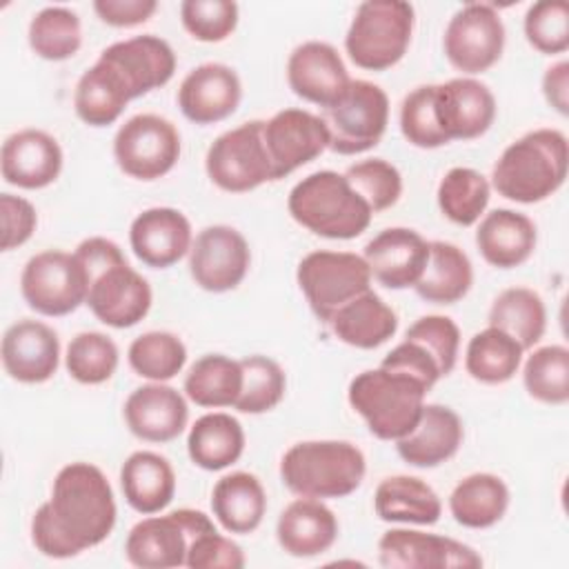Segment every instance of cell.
I'll list each match as a JSON object with an SVG mask.
<instances>
[{
	"mask_svg": "<svg viewBox=\"0 0 569 569\" xmlns=\"http://www.w3.org/2000/svg\"><path fill=\"white\" fill-rule=\"evenodd\" d=\"M262 140L273 180L287 178L329 149V131L322 116L307 109H282L262 120Z\"/></svg>",
	"mask_w": 569,
	"mask_h": 569,
	"instance_id": "obj_16",
	"label": "cell"
},
{
	"mask_svg": "<svg viewBox=\"0 0 569 569\" xmlns=\"http://www.w3.org/2000/svg\"><path fill=\"white\" fill-rule=\"evenodd\" d=\"M505 38V22L493 4L467 2L449 18L442 49L449 64L471 78L502 58Z\"/></svg>",
	"mask_w": 569,
	"mask_h": 569,
	"instance_id": "obj_14",
	"label": "cell"
},
{
	"mask_svg": "<svg viewBox=\"0 0 569 569\" xmlns=\"http://www.w3.org/2000/svg\"><path fill=\"white\" fill-rule=\"evenodd\" d=\"M98 58L122 76L133 100L164 87L176 73V51L167 40L153 33L113 42L104 47Z\"/></svg>",
	"mask_w": 569,
	"mask_h": 569,
	"instance_id": "obj_22",
	"label": "cell"
},
{
	"mask_svg": "<svg viewBox=\"0 0 569 569\" xmlns=\"http://www.w3.org/2000/svg\"><path fill=\"white\" fill-rule=\"evenodd\" d=\"M329 131V149L356 156L373 149L389 124V96L369 80H351L345 96L322 109Z\"/></svg>",
	"mask_w": 569,
	"mask_h": 569,
	"instance_id": "obj_10",
	"label": "cell"
},
{
	"mask_svg": "<svg viewBox=\"0 0 569 569\" xmlns=\"http://www.w3.org/2000/svg\"><path fill=\"white\" fill-rule=\"evenodd\" d=\"M118 362V345L100 331H82L73 336L64 353V367L80 385H102L111 380Z\"/></svg>",
	"mask_w": 569,
	"mask_h": 569,
	"instance_id": "obj_46",
	"label": "cell"
},
{
	"mask_svg": "<svg viewBox=\"0 0 569 569\" xmlns=\"http://www.w3.org/2000/svg\"><path fill=\"white\" fill-rule=\"evenodd\" d=\"M244 553L238 542L218 533V529H207L196 536L187 551L184 567L189 569H242Z\"/></svg>",
	"mask_w": 569,
	"mask_h": 569,
	"instance_id": "obj_52",
	"label": "cell"
},
{
	"mask_svg": "<svg viewBox=\"0 0 569 569\" xmlns=\"http://www.w3.org/2000/svg\"><path fill=\"white\" fill-rule=\"evenodd\" d=\"M120 487L127 505L142 513H160L176 496V471L156 451H133L120 467Z\"/></svg>",
	"mask_w": 569,
	"mask_h": 569,
	"instance_id": "obj_30",
	"label": "cell"
},
{
	"mask_svg": "<svg viewBox=\"0 0 569 569\" xmlns=\"http://www.w3.org/2000/svg\"><path fill=\"white\" fill-rule=\"evenodd\" d=\"M122 416L136 438L162 445L176 440L184 431L189 407L178 389L164 382H149L129 393Z\"/></svg>",
	"mask_w": 569,
	"mask_h": 569,
	"instance_id": "obj_26",
	"label": "cell"
},
{
	"mask_svg": "<svg viewBox=\"0 0 569 569\" xmlns=\"http://www.w3.org/2000/svg\"><path fill=\"white\" fill-rule=\"evenodd\" d=\"M538 231L529 216L513 209H493L480 218L476 247L485 262L498 269L525 264L536 251Z\"/></svg>",
	"mask_w": 569,
	"mask_h": 569,
	"instance_id": "obj_29",
	"label": "cell"
},
{
	"mask_svg": "<svg viewBox=\"0 0 569 569\" xmlns=\"http://www.w3.org/2000/svg\"><path fill=\"white\" fill-rule=\"evenodd\" d=\"M462 438V420L451 407L425 405L416 427L396 440V449L407 465L433 469L458 453Z\"/></svg>",
	"mask_w": 569,
	"mask_h": 569,
	"instance_id": "obj_27",
	"label": "cell"
},
{
	"mask_svg": "<svg viewBox=\"0 0 569 569\" xmlns=\"http://www.w3.org/2000/svg\"><path fill=\"white\" fill-rule=\"evenodd\" d=\"M296 280L313 316L329 325L340 307L371 289L373 278L362 256L318 249L298 262Z\"/></svg>",
	"mask_w": 569,
	"mask_h": 569,
	"instance_id": "obj_8",
	"label": "cell"
},
{
	"mask_svg": "<svg viewBox=\"0 0 569 569\" xmlns=\"http://www.w3.org/2000/svg\"><path fill=\"white\" fill-rule=\"evenodd\" d=\"M238 4L231 0H184L180 22L184 31L200 42H222L238 27Z\"/></svg>",
	"mask_w": 569,
	"mask_h": 569,
	"instance_id": "obj_50",
	"label": "cell"
},
{
	"mask_svg": "<svg viewBox=\"0 0 569 569\" xmlns=\"http://www.w3.org/2000/svg\"><path fill=\"white\" fill-rule=\"evenodd\" d=\"M436 198L447 220L460 227H471L487 211L491 184L471 167H453L442 176Z\"/></svg>",
	"mask_w": 569,
	"mask_h": 569,
	"instance_id": "obj_41",
	"label": "cell"
},
{
	"mask_svg": "<svg viewBox=\"0 0 569 569\" xmlns=\"http://www.w3.org/2000/svg\"><path fill=\"white\" fill-rule=\"evenodd\" d=\"M62 149L42 129H20L2 142L0 171L7 184L36 191L53 184L62 171Z\"/></svg>",
	"mask_w": 569,
	"mask_h": 569,
	"instance_id": "obj_23",
	"label": "cell"
},
{
	"mask_svg": "<svg viewBox=\"0 0 569 569\" xmlns=\"http://www.w3.org/2000/svg\"><path fill=\"white\" fill-rule=\"evenodd\" d=\"M0 356L9 378L22 385H42L60 367V340L49 325L24 318L4 331Z\"/></svg>",
	"mask_w": 569,
	"mask_h": 569,
	"instance_id": "obj_21",
	"label": "cell"
},
{
	"mask_svg": "<svg viewBox=\"0 0 569 569\" xmlns=\"http://www.w3.org/2000/svg\"><path fill=\"white\" fill-rule=\"evenodd\" d=\"M400 131L405 140L418 149H438L449 144L438 120L433 84H420L405 96L400 104Z\"/></svg>",
	"mask_w": 569,
	"mask_h": 569,
	"instance_id": "obj_48",
	"label": "cell"
},
{
	"mask_svg": "<svg viewBox=\"0 0 569 569\" xmlns=\"http://www.w3.org/2000/svg\"><path fill=\"white\" fill-rule=\"evenodd\" d=\"M378 560L387 569H478L480 553L453 538L418 529H389L378 540Z\"/></svg>",
	"mask_w": 569,
	"mask_h": 569,
	"instance_id": "obj_17",
	"label": "cell"
},
{
	"mask_svg": "<svg viewBox=\"0 0 569 569\" xmlns=\"http://www.w3.org/2000/svg\"><path fill=\"white\" fill-rule=\"evenodd\" d=\"M129 244L142 264L151 269L173 267L193 244L191 222L173 207L144 209L129 227Z\"/></svg>",
	"mask_w": 569,
	"mask_h": 569,
	"instance_id": "obj_24",
	"label": "cell"
},
{
	"mask_svg": "<svg viewBox=\"0 0 569 569\" xmlns=\"http://www.w3.org/2000/svg\"><path fill=\"white\" fill-rule=\"evenodd\" d=\"M211 511L229 533H251L267 513V493L258 476L231 471L222 476L211 491Z\"/></svg>",
	"mask_w": 569,
	"mask_h": 569,
	"instance_id": "obj_31",
	"label": "cell"
},
{
	"mask_svg": "<svg viewBox=\"0 0 569 569\" xmlns=\"http://www.w3.org/2000/svg\"><path fill=\"white\" fill-rule=\"evenodd\" d=\"M509 487L496 473L478 471L462 478L449 493L453 520L467 529H489L498 525L509 509Z\"/></svg>",
	"mask_w": 569,
	"mask_h": 569,
	"instance_id": "obj_36",
	"label": "cell"
},
{
	"mask_svg": "<svg viewBox=\"0 0 569 569\" xmlns=\"http://www.w3.org/2000/svg\"><path fill=\"white\" fill-rule=\"evenodd\" d=\"M433 96L438 120L449 142L480 138L496 120V98L476 78L462 76L433 84Z\"/></svg>",
	"mask_w": 569,
	"mask_h": 569,
	"instance_id": "obj_20",
	"label": "cell"
},
{
	"mask_svg": "<svg viewBox=\"0 0 569 569\" xmlns=\"http://www.w3.org/2000/svg\"><path fill=\"white\" fill-rule=\"evenodd\" d=\"M244 451V429L231 413L211 411L200 416L187 436L191 462L204 471H222L240 460Z\"/></svg>",
	"mask_w": 569,
	"mask_h": 569,
	"instance_id": "obj_35",
	"label": "cell"
},
{
	"mask_svg": "<svg viewBox=\"0 0 569 569\" xmlns=\"http://www.w3.org/2000/svg\"><path fill=\"white\" fill-rule=\"evenodd\" d=\"M0 222H2L0 247H2V251H11L31 240V236L38 227V213H36V207L27 198L13 196V193H2L0 196Z\"/></svg>",
	"mask_w": 569,
	"mask_h": 569,
	"instance_id": "obj_53",
	"label": "cell"
},
{
	"mask_svg": "<svg viewBox=\"0 0 569 569\" xmlns=\"http://www.w3.org/2000/svg\"><path fill=\"white\" fill-rule=\"evenodd\" d=\"M338 518L318 498H296L278 516L276 538L293 558H316L338 540Z\"/></svg>",
	"mask_w": 569,
	"mask_h": 569,
	"instance_id": "obj_28",
	"label": "cell"
},
{
	"mask_svg": "<svg viewBox=\"0 0 569 569\" xmlns=\"http://www.w3.org/2000/svg\"><path fill=\"white\" fill-rule=\"evenodd\" d=\"M569 142L558 129H533L513 140L491 169V187L498 196L536 204L553 196L567 180Z\"/></svg>",
	"mask_w": 569,
	"mask_h": 569,
	"instance_id": "obj_3",
	"label": "cell"
},
{
	"mask_svg": "<svg viewBox=\"0 0 569 569\" xmlns=\"http://www.w3.org/2000/svg\"><path fill=\"white\" fill-rule=\"evenodd\" d=\"M365 453L349 440H305L280 460L284 487L305 498L333 500L351 496L365 480Z\"/></svg>",
	"mask_w": 569,
	"mask_h": 569,
	"instance_id": "obj_5",
	"label": "cell"
},
{
	"mask_svg": "<svg viewBox=\"0 0 569 569\" xmlns=\"http://www.w3.org/2000/svg\"><path fill=\"white\" fill-rule=\"evenodd\" d=\"M522 31L538 53H565L569 49V4L565 0L533 2L525 13Z\"/></svg>",
	"mask_w": 569,
	"mask_h": 569,
	"instance_id": "obj_49",
	"label": "cell"
},
{
	"mask_svg": "<svg viewBox=\"0 0 569 569\" xmlns=\"http://www.w3.org/2000/svg\"><path fill=\"white\" fill-rule=\"evenodd\" d=\"M525 349L505 331L487 327L471 336L465 349L467 373L482 385L509 382L520 365Z\"/></svg>",
	"mask_w": 569,
	"mask_h": 569,
	"instance_id": "obj_40",
	"label": "cell"
},
{
	"mask_svg": "<svg viewBox=\"0 0 569 569\" xmlns=\"http://www.w3.org/2000/svg\"><path fill=\"white\" fill-rule=\"evenodd\" d=\"M184 396L204 409L233 407L242 389V367L224 353L198 358L184 376Z\"/></svg>",
	"mask_w": 569,
	"mask_h": 569,
	"instance_id": "obj_39",
	"label": "cell"
},
{
	"mask_svg": "<svg viewBox=\"0 0 569 569\" xmlns=\"http://www.w3.org/2000/svg\"><path fill=\"white\" fill-rule=\"evenodd\" d=\"M380 367L391 369V371H402L411 378H416L418 382H422L429 391L431 387L442 378L436 360L416 342L411 340H402L400 345H396L380 362Z\"/></svg>",
	"mask_w": 569,
	"mask_h": 569,
	"instance_id": "obj_54",
	"label": "cell"
},
{
	"mask_svg": "<svg viewBox=\"0 0 569 569\" xmlns=\"http://www.w3.org/2000/svg\"><path fill=\"white\" fill-rule=\"evenodd\" d=\"M87 273L76 258L60 249L31 256L20 273V293L29 309L47 318L73 313L87 302Z\"/></svg>",
	"mask_w": 569,
	"mask_h": 569,
	"instance_id": "obj_11",
	"label": "cell"
},
{
	"mask_svg": "<svg viewBox=\"0 0 569 569\" xmlns=\"http://www.w3.org/2000/svg\"><path fill=\"white\" fill-rule=\"evenodd\" d=\"M89 291L87 302L91 313L107 327L129 329L138 325L151 309L153 293L149 282L127 262L122 249L102 236L82 240L76 247Z\"/></svg>",
	"mask_w": 569,
	"mask_h": 569,
	"instance_id": "obj_2",
	"label": "cell"
},
{
	"mask_svg": "<svg viewBox=\"0 0 569 569\" xmlns=\"http://www.w3.org/2000/svg\"><path fill=\"white\" fill-rule=\"evenodd\" d=\"M427 393L429 389L416 378L378 367L360 371L349 382L347 398L376 438L396 442L416 427Z\"/></svg>",
	"mask_w": 569,
	"mask_h": 569,
	"instance_id": "obj_6",
	"label": "cell"
},
{
	"mask_svg": "<svg viewBox=\"0 0 569 569\" xmlns=\"http://www.w3.org/2000/svg\"><path fill=\"white\" fill-rule=\"evenodd\" d=\"M489 327L511 336L525 351L533 349L547 329V309L529 287L502 289L489 307Z\"/></svg>",
	"mask_w": 569,
	"mask_h": 569,
	"instance_id": "obj_38",
	"label": "cell"
},
{
	"mask_svg": "<svg viewBox=\"0 0 569 569\" xmlns=\"http://www.w3.org/2000/svg\"><path fill=\"white\" fill-rule=\"evenodd\" d=\"M376 516L385 522L436 525L442 516L440 496L416 476H389L373 493Z\"/></svg>",
	"mask_w": 569,
	"mask_h": 569,
	"instance_id": "obj_34",
	"label": "cell"
},
{
	"mask_svg": "<svg viewBox=\"0 0 569 569\" xmlns=\"http://www.w3.org/2000/svg\"><path fill=\"white\" fill-rule=\"evenodd\" d=\"M158 9L156 0H96L93 11L96 16L118 29H129L144 24Z\"/></svg>",
	"mask_w": 569,
	"mask_h": 569,
	"instance_id": "obj_55",
	"label": "cell"
},
{
	"mask_svg": "<svg viewBox=\"0 0 569 569\" xmlns=\"http://www.w3.org/2000/svg\"><path fill=\"white\" fill-rule=\"evenodd\" d=\"M131 100L133 98L122 76L102 58H98L78 78L73 91L76 116L89 127L113 124Z\"/></svg>",
	"mask_w": 569,
	"mask_h": 569,
	"instance_id": "obj_33",
	"label": "cell"
},
{
	"mask_svg": "<svg viewBox=\"0 0 569 569\" xmlns=\"http://www.w3.org/2000/svg\"><path fill=\"white\" fill-rule=\"evenodd\" d=\"M405 338L420 345L436 360L442 378L453 371L460 351V329L449 316H422L407 329Z\"/></svg>",
	"mask_w": 569,
	"mask_h": 569,
	"instance_id": "obj_51",
	"label": "cell"
},
{
	"mask_svg": "<svg viewBox=\"0 0 569 569\" xmlns=\"http://www.w3.org/2000/svg\"><path fill=\"white\" fill-rule=\"evenodd\" d=\"M542 96L560 116L569 113V62L558 60L542 76Z\"/></svg>",
	"mask_w": 569,
	"mask_h": 569,
	"instance_id": "obj_56",
	"label": "cell"
},
{
	"mask_svg": "<svg viewBox=\"0 0 569 569\" xmlns=\"http://www.w3.org/2000/svg\"><path fill=\"white\" fill-rule=\"evenodd\" d=\"M180 151L176 124L158 113H138L113 136L116 164L124 176L142 182L167 176L180 160Z\"/></svg>",
	"mask_w": 569,
	"mask_h": 569,
	"instance_id": "obj_12",
	"label": "cell"
},
{
	"mask_svg": "<svg viewBox=\"0 0 569 569\" xmlns=\"http://www.w3.org/2000/svg\"><path fill=\"white\" fill-rule=\"evenodd\" d=\"M242 389L233 405L240 413H267L276 409L287 391V376L282 367L267 356H247L240 360Z\"/></svg>",
	"mask_w": 569,
	"mask_h": 569,
	"instance_id": "obj_45",
	"label": "cell"
},
{
	"mask_svg": "<svg viewBox=\"0 0 569 569\" xmlns=\"http://www.w3.org/2000/svg\"><path fill=\"white\" fill-rule=\"evenodd\" d=\"M27 40L31 51L42 60H69L82 44L80 18L69 7H44L31 18Z\"/></svg>",
	"mask_w": 569,
	"mask_h": 569,
	"instance_id": "obj_42",
	"label": "cell"
},
{
	"mask_svg": "<svg viewBox=\"0 0 569 569\" xmlns=\"http://www.w3.org/2000/svg\"><path fill=\"white\" fill-rule=\"evenodd\" d=\"M413 24L416 9L405 0L360 2L345 36V51L365 71H387L405 58Z\"/></svg>",
	"mask_w": 569,
	"mask_h": 569,
	"instance_id": "obj_7",
	"label": "cell"
},
{
	"mask_svg": "<svg viewBox=\"0 0 569 569\" xmlns=\"http://www.w3.org/2000/svg\"><path fill=\"white\" fill-rule=\"evenodd\" d=\"M345 178L373 213L393 207L402 196V176L385 158L360 160L345 171Z\"/></svg>",
	"mask_w": 569,
	"mask_h": 569,
	"instance_id": "obj_47",
	"label": "cell"
},
{
	"mask_svg": "<svg viewBox=\"0 0 569 569\" xmlns=\"http://www.w3.org/2000/svg\"><path fill=\"white\" fill-rule=\"evenodd\" d=\"M242 82L229 64L204 62L191 69L178 87V107L193 124H216L236 113Z\"/></svg>",
	"mask_w": 569,
	"mask_h": 569,
	"instance_id": "obj_19",
	"label": "cell"
},
{
	"mask_svg": "<svg viewBox=\"0 0 569 569\" xmlns=\"http://www.w3.org/2000/svg\"><path fill=\"white\" fill-rule=\"evenodd\" d=\"M333 336L356 349H376L398 331L396 311L371 289L349 300L329 320Z\"/></svg>",
	"mask_w": 569,
	"mask_h": 569,
	"instance_id": "obj_32",
	"label": "cell"
},
{
	"mask_svg": "<svg viewBox=\"0 0 569 569\" xmlns=\"http://www.w3.org/2000/svg\"><path fill=\"white\" fill-rule=\"evenodd\" d=\"M251 264L247 238L229 224H209L193 238L189 249V273L209 293L236 289Z\"/></svg>",
	"mask_w": 569,
	"mask_h": 569,
	"instance_id": "obj_15",
	"label": "cell"
},
{
	"mask_svg": "<svg viewBox=\"0 0 569 569\" xmlns=\"http://www.w3.org/2000/svg\"><path fill=\"white\" fill-rule=\"evenodd\" d=\"M287 82L298 98L327 109L345 96L351 78L333 44L307 40L289 53Z\"/></svg>",
	"mask_w": 569,
	"mask_h": 569,
	"instance_id": "obj_18",
	"label": "cell"
},
{
	"mask_svg": "<svg viewBox=\"0 0 569 569\" xmlns=\"http://www.w3.org/2000/svg\"><path fill=\"white\" fill-rule=\"evenodd\" d=\"M289 216L329 240H351L362 236L373 218L369 204L353 191L345 173L322 169L293 184L287 198Z\"/></svg>",
	"mask_w": 569,
	"mask_h": 569,
	"instance_id": "obj_4",
	"label": "cell"
},
{
	"mask_svg": "<svg viewBox=\"0 0 569 569\" xmlns=\"http://www.w3.org/2000/svg\"><path fill=\"white\" fill-rule=\"evenodd\" d=\"M471 284L473 267L469 256L458 244L431 240L425 271L413 287L416 293L425 302L453 305L469 293Z\"/></svg>",
	"mask_w": 569,
	"mask_h": 569,
	"instance_id": "obj_37",
	"label": "cell"
},
{
	"mask_svg": "<svg viewBox=\"0 0 569 569\" xmlns=\"http://www.w3.org/2000/svg\"><path fill=\"white\" fill-rule=\"evenodd\" d=\"M522 385L538 402L565 405L569 400V349L565 345L533 349L522 365Z\"/></svg>",
	"mask_w": 569,
	"mask_h": 569,
	"instance_id": "obj_44",
	"label": "cell"
},
{
	"mask_svg": "<svg viewBox=\"0 0 569 569\" xmlns=\"http://www.w3.org/2000/svg\"><path fill=\"white\" fill-rule=\"evenodd\" d=\"M213 527V520L198 509L182 507L162 516L151 513L129 529L124 556L140 569L184 567L191 540Z\"/></svg>",
	"mask_w": 569,
	"mask_h": 569,
	"instance_id": "obj_9",
	"label": "cell"
},
{
	"mask_svg": "<svg viewBox=\"0 0 569 569\" xmlns=\"http://www.w3.org/2000/svg\"><path fill=\"white\" fill-rule=\"evenodd\" d=\"M204 169L209 180L227 193H247L273 180L262 120H249L220 133L207 149Z\"/></svg>",
	"mask_w": 569,
	"mask_h": 569,
	"instance_id": "obj_13",
	"label": "cell"
},
{
	"mask_svg": "<svg viewBox=\"0 0 569 569\" xmlns=\"http://www.w3.org/2000/svg\"><path fill=\"white\" fill-rule=\"evenodd\" d=\"M116 516L113 489L102 469L69 462L56 473L51 498L31 518V542L42 556L67 560L104 542Z\"/></svg>",
	"mask_w": 569,
	"mask_h": 569,
	"instance_id": "obj_1",
	"label": "cell"
},
{
	"mask_svg": "<svg viewBox=\"0 0 569 569\" xmlns=\"http://www.w3.org/2000/svg\"><path fill=\"white\" fill-rule=\"evenodd\" d=\"M129 367L149 382H167L176 378L187 362L184 342L171 331H147L127 349Z\"/></svg>",
	"mask_w": 569,
	"mask_h": 569,
	"instance_id": "obj_43",
	"label": "cell"
},
{
	"mask_svg": "<svg viewBox=\"0 0 569 569\" xmlns=\"http://www.w3.org/2000/svg\"><path fill=\"white\" fill-rule=\"evenodd\" d=\"M362 258L382 287L413 289L425 271L429 242L413 229L389 227L365 244Z\"/></svg>",
	"mask_w": 569,
	"mask_h": 569,
	"instance_id": "obj_25",
	"label": "cell"
}]
</instances>
